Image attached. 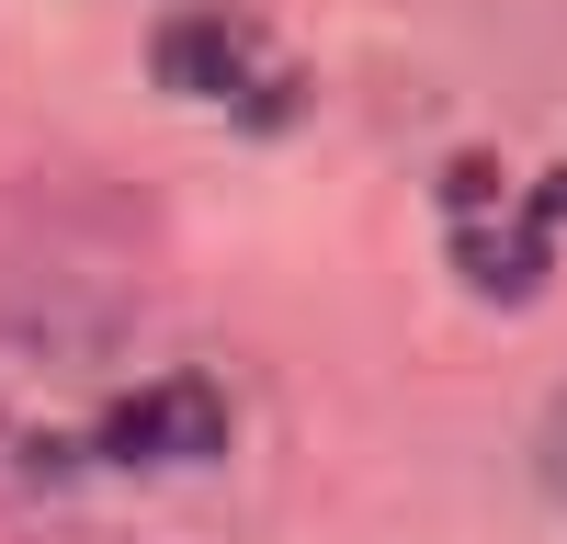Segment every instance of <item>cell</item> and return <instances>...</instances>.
<instances>
[{"instance_id": "1", "label": "cell", "mask_w": 567, "mask_h": 544, "mask_svg": "<svg viewBox=\"0 0 567 544\" xmlns=\"http://www.w3.org/2000/svg\"><path fill=\"white\" fill-rule=\"evenodd\" d=\"M296 465L272 375L159 295H0V522L23 544H250Z\"/></svg>"}, {"instance_id": "2", "label": "cell", "mask_w": 567, "mask_h": 544, "mask_svg": "<svg viewBox=\"0 0 567 544\" xmlns=\"http://www.w3.org/2000/svg\"><path fill=\"white\" fill-rule=\"evenodd\" d=\"M159 80L182 91V103H227V114H296V69H284V45L239 12V0H194V12L159 23Z\"/></svg>"}, {"instance_id": "3", "label": "cell", "mask_w": 567, "mask_h": 544, "mask_svg": "<svg viewBox=\"0 0 567 544\" xmlns=\"http://www.w3.org/2000/svg\"><path fill=\"white\" fill-rule=\"evenodd\" d=\"M556 227H567V170L545 181V205H511V181L454 170V261L477 295H534L556 261Z\"/></svg>"}, {"instance_id": "4", "label": "cell", "mask_w": 567, "mask_h": 544, "mask_svg": "<svg viewBox=\"0 0 567 544\" xmlns=\"http://www.w3.org/2000/svg\"><path fill=\"white\" fill-rule=\"evenodd\" d=\"M534 453H545V488H556V511H567V397L545 408V442H534Z\"/></svg>"}]
</instances>
